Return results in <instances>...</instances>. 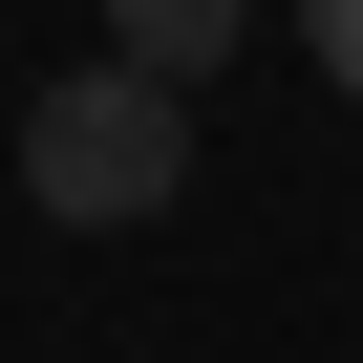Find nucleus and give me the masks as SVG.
I'll return each instance as SVG.
<instances>
[{"label":"nucleus","mask_w":363,"mask_h":363,"mask_svg":"<svg viewBox=\"0 0 363 363\" xmlns=\"http://www.w3.org/2000/svg\"><path fill=\"white\" fill-rule=\"evenodd\" d=\"M299 43H320V86H363V0H299Z\"/></svg>","instance_id":"7ed1b4c3"},{"label":"nucleus","mask_w":363,"mask_h":363,"mask_svg":"<svg viewBox=\"0 0 363 363\" xmlns=\"http://www.w3.org/2000/svg\"><path fill=\"white\" fill-rule=\"evenodd\" d=\"M235 22H257V0H107V65H150V86H214V65H235Z\"/></svg>","instance_id":"f03ea898"},{"label":"nucleus","mask_w":363,"mask_h":363,"mask_svg":"<svg viewBox=\"0 0 363 363\" xmlns=\"http://www.w3.org/2000/svg\"><path fill=\"white\" fill-rule=\"evenodd\" d=\"M22 193H43L65 235L171 214V193H193V86H150V65H65V86L22 107Z\"/></svg>","instance_id":"f257e3e1"}]
</instances>
